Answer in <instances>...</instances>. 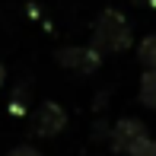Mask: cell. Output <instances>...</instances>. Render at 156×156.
Segmentation results:
<instances>
[{
	"instance_id": "cell-1",
	"label": "cell",
	"mask_w": 156,
	"mask_h": 156,
	"mask_svg": "<svg viewBox=\"0 0 156 156\" xmlns=\"http://www.w3.org/2000/svg\"><path fill=\"white\" fill-rule=\"evenodd\" d=\"M131 45V26L118 10H105L102 16L96 19L93 29V48L99 54H118Z\"/></svg>"
},
{
	"instance_id": "cell-2",
	"label": "cell",
	"mask_w": 156,
	"mask_h": 156,
	"mask_svg": "<svg viewBox=\"0 0 156 156\" xmlns=\"http://www.w3.org/2000/svg\"><path fill=\"white\" fill-rule=\"evenodd\" d=\"M144 140H150V137H147L144 121H137V118H121V121L112 127V147H115V153H127L131 156Z\"/></svg>"
},
{
	"instance_id": "cell-3",
	"label": "cell",
	"mask_w": 156,
	"mask_h": 156,
	"mask_svg": "<svg viewBox=\"0 0 156 156\" xmlns=\"http://www.w3.org/2000/svg\"><path fill=\"white\" fill-rule=\"evenodd\" d=\"M64 124H67V112L58 102H41L38 112L32 115V134L35 137H54V134H61Z\"/></svg>"
},
{
	"instance_id": "cell-4",
	"label": "cell",
	"mask_w": 156,
	"mask_h": 156,
	"mask_svg": "<svg viewBox=\"0 0 156 156\" xmlns=\"http://www.w3.org/2000/svg\"><path fill=\"white\" fill-rule=\"evenodd\" d=\"M58 61L70 70H80V73H93L102 61V54L96 48H61L58 51Z\"/></svg>"
},
{
	"instance_id": "cell-5",
	"label": "cell",
	"mask_w": 156,
	"mask_h": 156,
	"mask_svg": "<svg viewBox=\"0 0 156 156\" xmlns=\"http://www.w3.org/2000/svg\"><path fill=\"white\" fill-rule=\"evenodd\" d=\"M140 102L156 108V70H147L140 76Z\"/></svg>"
},
{
	"instance_id": "cell-6",
	"label": "cell",
	"mask_w": 156,
	"mask_h": 156,
	"mask_svg": "<svg viewBox=\"0 0 156 156\" xmlns=\"http://www.w3.org/2000/svg\"><path fill=\"white\" fill-rule=\"evenodd\" d=\"M137 58H140V64L147 70H156V35H147L137 45Z\"/></svg>"
},
{
	"instance_id": "cell-7",
	"label": "cell",
	"mask_w": 156,
	"mask_h": 156,
	"mask_svg": "<svg viewBox=\"0 0 156 156\" xmlns=\"http://www.w3.org/2000/svg\"><path fill=\"white\" fill-rule=\"evenodd\" d=\"M131 156H156V140H144Z\"/></svg>"
},
{
	"instance_id": "cell-8",
	"label": "cell",
	"mask_w": 156,
	"mask_h": 156,
	"mask_svg": "<svg viewBox=\"0 0 156 156\" xmlns=\"http://www.w3.org/2000/svg\"><path fill=\"white\" fill-rule=\"evenodd\" d=\"M10 156H41L35 147H16V150H10Z\"/></svg>"
},
{
	"instance_id": "cell-9",
	"label": "cell",
	"mask_w": 156,
	"mask_h": 156,
	"mask_svg": "<svg viewBox=\"0 0 156 156\" xmlns=\"http://www.w3.org/2000/svg\"><path fill=\"white\" fill-rule=\"evenodd\" d=\"M137 6H156V0H134Z\"/></svg>"
},
{
	"instance_id": "cell-10",
	"label": "cell",
	"mask_w": 156,
	"mask_h": 156,
	"mask_svg": "<svg viewBox=\"0 0 156 156\" xmlns=\"http://www.w3.org/2000/svg\"><path fill=\"white\" fill-rule=\"evenodd\" d=\"M0 86H3V67H0Z\"/></svg>"
}]
</instances>
